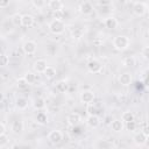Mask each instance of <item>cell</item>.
<instances>
[{
    "instance_id": "obj_15",
    "label": "cell",
    "mask_w": 149,
    "mask_h": 149,
    "mask_svg": "<svg viewBox=\"0 0 149 149\" xmlns=\"http://www.w3.org/2000/svg\"><path fill=\"white\" fill-rule=\"evenodd\" d=\"M125 128V123L122 122V120L120 119H114L112 122H111V129L115 133H120L122 132Z\"/></svg>"
},
{
    "instance_id": "obj_12",
    "label": "cell",
    "mask_w": 149,
    "mask_h": 149,
    "mask_svg": "<svg viewBox=\"0 0 149 149\" xmlns=\"http://www.w3.org/2000/svg\"><path fill=\"white\" fill-rule=\"evenodd\" d=\"M10 129H12V132H13L14 134H16V135L21 134V133L23 132V129H24V123H23V121H21V120H15V121H13V123H12V126H10Z\"/></svg>"
},
{
    "instance_id": "obj_32",
    "label": "cell",
    "mask_w": 149,
    "mask_h": 149,
    "mask_svg": "<svg viewBox=\"0 0 149 149\" xmlns=\"http://www.w3.org/2000/svg\"><path fill=\"white\" fill-rule=\"evenodd\" d=\"M16 86H17L19 88H26V87L28 86V84L26 83V80H24L23 77H22V78L17 79V81H16Z\"/></svg>"
},
{
    "instance_id": "obj_28",
    "label": "cell",
    "mask_w": 149,
    "mask_h": 149,
    "mask_svg": "<svg viewBox=\"0 0 149 149\" xmlns=\"http://www.w3.org/2000/svg\"><path fill=\"white\" fill-rule=\"evenodd\" d=\"M9 63V57L5 54H0V66H6Z\"/></svg>"
},
{
    "instance_id": "obj_25",
    "label": "cell",
    "mask_w": 149,
    "mask_h": 149,
    "mask_svg": "<svg viewBox=\"0 0 149 149\" xmlns=\"http://www.w3.org/2000/svg\"><path fill=\"white\" fill-rule=\"evenodd\" d=\"M33 106H34L35 109L41 111V109H43L45 107V100L43 98H36L34 100V102H33Z\"/></svg>"
},
{
    "instance_id": "obj_14",
    "label": "cell",
    "mask_w": 149,
    "mask_h": 149,
    "mask_svg": "<svg viewBox=\"0 0 149 149\" xmlns=\"http://www.w3.org/2000/svg\"><path fill=\"white\" fill-rule=\"evenodd\" d=\"M47 6H48V8L51 9L52 12H57V10L63 9L64 3H63L61 0H50L49 2H47Z\"/></svg>"
},
{
    "instance_id": "obj_16",
    "label": "cell",
    "mask_w": 149,
    "mask_h": 149,
    "mask_svg": "<svg viewBox=\"0 0 149 149\" xmlns=\"http://www.w3.org/2000/svg\"><path fill=\"white\" fill-rule=\"evenodd\" d=\"M92 10H93V5L90 1H84V2H81L79 5V12L83 13V14H85V15L90 14Z\"/></svg>"
},
{
    "instance_id": "obj_3",
    "label": "cell",
    "mask_w": 149,
    "mask_h": 149,
    "mask_svg": "<svg viewBox=\"0 0 149 149\" xmlns=\"http://www.w3.org/2000/svg\"><path fill=\"white\" fill-rule=\"evenodd\" d=\"M133 12L136 16H140V17L144 16L148 12V5L146 2H140V1L134 2L133 3Z\"/></svg>"
},
{
    "instance_id": "obj_37",
    "label": "cell",
    "mask_w": 149,
    "mask_h": 149,
    "mask_svg": "<svg viewBox=\"0 0 149 149\" xmlns=\"http://www.w3.org/2000/svg\"><path fill=\"white\" fill-rule=\"evenodd\" d=\"M6 134V126L3 123H0V135Z\"/></svg>"
},
{
    "instance_id": "obj_4",
    "label": "cell",
    "mask_w": 149,
    "mask_h": 149,
    "mask_svg": "<svg viewBox=\"0 0 149 149\" xmlns=\"http://www.w3.org/2000/svg\"><path fill=\"white\" fill-rule=\"evenodd\" d=\"M36 49H37V44L35 41H31V40L26 41L22 45V50L26 55H34L36 52Z\"/></svg>"
},
{
    "instance_id": "obj_24",
    "label": "cell",
    "mask_w": 149,
    "mask_h": 149,
    "mask_svg": "<svg viewBox=\"0 0 149 149\" xmlns=\"http://www.w3.org/2000/svg\"><path fill=\"white\" fill-rule=\"evenodd\" d=\"M43 74L45 76L47 79H52V78L56 77V69L52 68V66H49V65H48L47 69H45V71L43 72Z\"/></svg>"
},
{
    "instance_id": "obj_34",
    "label": "cell",
    "mask_w": 149,
    "mask_h": 149,
    "mask_svg": "<svg viewBox=\"0 0 149 149\" xmlns=\"http://www.w3.org/2000/svg\"><path fill=\"white\" fill-rule=\"evenodd\" d=\"M126 128H127V130H130V132L135 130V129H136V122H135V121L127 122V123H126Z\"/></svg>"
},
{
    "instance_id": "obj_9",
    "label": "cell",
    "mask_w": 149,
    "mask_h": 149,
    "mask_svg": "<svg viewBox=\"0 0 149 149\" xmlns=\"http://www.w3.org/2000/svg\"><path fill=\"white\" fill-rule=\"evenodd\" d=\"M147 140H148V135L144 134V133H142V132L136 133V134L134 135V137H133L134 143H135L136 146H139V147L144 146V144L147 143Z\"/></svg>"
},
{
    "instance_id": "obj_7",
    "label": "cell",
    "mask_w": 149,
    "mask_h": 149,
    "mask_svg": "<svg viewBox=\"0 0 149 149\" xmlns=\"http://www.w3.org/2000/svg\"><path fill=\"white\" fill-rule=\"evenodd\" d=\"M94 97H95V95H94V93H93L92 91H90V90H85V91H83V92L80 93V101H81L83 104L90 105V104L93 102Z\"/></svg>"
},
{
    "instance_id": "obj_40",
    "label": "cell",
    "mask_w": 149,
    "mask_h": 149,
    "mask_svg": "<svg viewBox=\"0 0 149 149\" xmlns=\"http://www.w3.org/2000/svg\"><path fill=\"white\" fill-rule=\"evenodd\" d=\"M2 100H3V94H2L1 92H0V102H1Z\"/></svg>"
},
{
    "instance_id": "obj_11",
    "label": "cell",
    "mask_w": 149,
    "mask_h": 149,
    "mask_svg": "<svg viewBox=\"0 0 149 149\" xmlns=\"http://www.w3.org/2000/svg\"><path fill=\"white\" fill-rule=\"evenodd\" d=\"M80 121H81V116H80L79 113H71V114H69L68 118H66L68 125H69V126H72V127L77 126Z\"/></svg>"
},
{
    "instance_id": "obj_26",
    "label": "cell",
    "mask_w": 149,
    "mask_h": 149,
    "mask_svg": "<svg viewBox=\"0 0 149 149\" xmlns=\"http://www.w3.org/2000/svg\"><path fill=\"white\" fill-rule=\"evenodd\" d=\"M123 65L125 66H133L135 65V57L134 56H127L123 58Z\"/></svg>"
},
{
    "instance_id": "obj_2",
    "label": "cell",
    "mask_w": 149,
    "mask_h": 149,
    "mask_svg": "<svg viewBox=\"0 0 149 149\" xmlns=\"http://www.w3.org/2000/svg\"><path fill=\"white\" fill-rule=\"evenodd\" d=\"M49 30L54 34V35H62L65 30V23L62 20H56L54 19L50 23H49Z\"/></svg>"
},
{
    "instance_id": "obj_10",
    "label": "cell",
    "mask_w": 149,
    "mask_h": 149,
    "mask_svg": "<svg viewBox=\"0 0 149 149\" xmlns=\"http://www.w3.org/2000/svg\"><path fill=\"white\" fill-rule=\"evenodd\" d=\"M35 23V19L30 14H23L21 15V26L24 28H30Z\"/></svg>"
},
{
    "instance_id": "obj_36",
    "label": "cell",
    "mask_w": 149,
    "mask_h": 149,
    "mask_svg": "<svg viewBox=\"0 0 149 149\" xmlns=\"http://www.w3.org/2000/svg\"><path fill=\"white\" fill-rule=\"evenodd\" d=\"M9 6V1L8 0H0V8H6Z\"/></svg>"
},
{
    "instance_id": "obj_20",
    "label": "cell",
    "mask_w": 149,
    "mask_h": 149,
    "mask_svg": "<svg viewBox=\"0 0 149 149\" xmlns=\"http://www.w3.org/2000/svg\"><path fill=\"white\" fill-rule=\"evenodd\" d=\"M23 79L26 80V83H27L28 85H33V84H35V83H36V80H37V76H36L34 72L28 71V72H26V73H24Z\"/></svg>"
},
{
    "instance_id": "obj_6",
    "label": "cell",
    "mask_w": 149,
    "mask_h": 149,
    "mask_svg": "<svg viewBox=\"0 0 149 149\" xmlns=\"http://www.w3.org/2000/svg\"><path fill=\"white\" fill-rule=\"evenodd\" d=\"M86 66H87V70H88L90 73H99V72H101V70H102L101 63H100L99 61H97V59L90 61Z\"/></svg>"
},
{
    "instance_id": "obj_39",
    "label": "cell",
    "mask_w": 149,
    "mask_h": 149,
    "mask_svg": "<svg viewBox=\"0 0 149 149\" xmlns=\"http://www.w3.org/2000/svg\"><path fill=\"white\" fill-rule=\"evenodd\" d=\"M93 43H94L95 45H100V44L104 43V41H102V40H99V38H95V40L93 41Z\"/></svg>"
},
{
    "instance_id": "obj_19",
    "label": "cell",
    "mask_w": 149,
    "mask_h": 149,
    "mask_svg": "<svg viewBox=\"0 0 149 149\" xmlns=\"http://www.w3.org/2000/svg\"><path fill=\"white\" fill-rule=\"evenodd\" d=\"M119 81H120L121 85L128 86V85L132 83V76H130V73H128V72L121 73V74L119 76Z\"/></svg>"
},
{
    "instance_id": "obj_8",
    "label": "cell",
    "mask_w": 149,
    "mask_h": 149,
    "mask_svg": "<svg viewBox=\"0 0 149 149\" xmlns=\"http://www.w3.org/2000/svg\"><path fill=\"white\" fill-rule=\"evenodd\" d=\"M47 66H48V64H47L45 59H37L33 64V69H34V71L36 73H43L45 71Z\"/></svg>"
},
{
    "instance_id": "obj_1",
    "label": "cell",
    "mask_w": 149,
    "mask_h": 149,
    "mask_svg": "<svg viewBox=\"0 0 149 149\" xmlns=\"http://www.w3.org/2000/svg\"><path fill=\"white\" fill-rule=\"evenodd\" d=\"M129 45H130V38H129L128 36L118 35V36H115L114 40H113V47H114L116 50L123 51V50L128 49Z\"/></svg>"
},
{
    "instance_id": "obj_17",
    "label": "cell",
    "mask_w": 149,
    "mask_h": 149,
    "mask_svg": "<svg viewBox=\"0 0 149 149\" xmlns=\"http://www.w3.org/2000/svg\"><path fill=\"white\" fill-rule=\"evenodd\" d=\"M104 23H105V27L108 28V29H116V28H118V24H119L118 20H116L114 16H108V17H106L105 21H104Z\"/></svg>"
},
{
    "instance_id": "obj_18",
    "label": "cell",
    "mask_w": 149,
    "mask_h": 149,
    "mask_svg": "<svg viewBox=\"0 0 149 149\" xmlns=\"http://www.w3.org/2000/svg\"><path fill=\"white\" fill-rule=\"evenodd\" d=\"M35 122L38 123V125H41V126L47 125V123L49 122V119H48L47 113H44V112H38V113L36 114V116H35Z\"/></svg>"
},
{
    "instance_id": "obj_22",
    "label": "cell",
    "mask_w": 149,
    "mask_h": 149,
    "mask_svg": "<svg viewBox=\"0 0 149 149\" xmlns=\"http://www.w3.org/2000/svg\"><path fill=\"white\" fill-rule=\"evenodd\" d=\"M135 116H134V113L132 111H126L122 113L121 115V120L123 123H127V122H130V121H134Z\"/></svg>"
},
{
    "instance_id": "obj_23",
    "label": "cell",
    "mask_w": 149,
    "mask_h": 149,
    "mask_svg": "<svg viewBox=\"0 0 149 149\" xmlns=\"http://www.w3.org/2000/svg\"><path fill=\"white\" fill-rule=\"evenodd\" d=\"M56 90L61 93H65L68 90H69V84L66 80H59L57 84H56Z\"/></svg>"
},
{
    "instance_id": "obj_30",
    "label": "cell",
    "mask_w": 149,
    "mask_h": 149,
    "mask_svg": "<svg viewBox=\"0 0 149 149\" xmlns=\"http://www.w3.org/2000/svg\"><path fill=\"white\" fill-rule=\"evenodd\" d=\"M64 15H65V13H64V9H61V10L54 12V19H56V20H62V21H63V19H64Z\"/></svg>"
},
{
    "instance_id": "obj_5",
    "label": "cell",
    "mask_w": 149,
    "mask_h": 149,
    "mask_svg": "<svg viewBox=\"0 0 149 149\" xmlns=\"http://www.w3.org/2000/svg\"><path fill=\"white\" fill-rule=\"evenodd\" d=\"M48 140L54 144H58L63 140V133L58 129H54L48 134Z\"/></svg>"
},
{
    "instance_id": "obj_35",
    "label": "cell",
    "mask_w": 149,
    "mask_h": 149,
    "mask_svg": "<svg viewBox=\"0 0 149 149\" xmlns=\"http://www.w3.org/2000/svg\"><path fill=\"white\" fill-rule=\"evenodd\" d=\"M87 111H91V112L88 113V115H92V114H95V112H97V108L90 104V105H88V107H87Z\"/></svg>"
},
{
    "instance_id": "obj_29",
    "label": "cell",
    "mask_w": 149,
    "mask_h": 149,
    "mask_svg": "<svg viewBox=\"0 0 149 149\" xmlns=\"http://www.w3.org/2000/svg\"><path fill=\"white\" fill-rule=\"evenodd\" d=\"M31 3H33V6H34L35 8H37V9H41L42 7L47 6V2L43 1V0H34Z\"/></svg>"
},
{
    "instance_id": "obj_21",
    "label": "cell",
    "mask_w": 149,
    "mask_h": 149,
    "mask_svg": "<svg viewBox=\"0 0 149 149\" xmlns=\"http://www.w3.org/2000/svg\"><path fill=\"white\" fill-rule=\"evenodd\" d=\"M15 105H16V107H17L19 109L23 111V109H26V108L28 107V99L24 98V97H19V98L16 99Z\"/></svg>"
},
{
    "instance_id": "obj_38",
    "label": "cell",
    "mask_w": 149,
    "mask_h": 149,
    "mask_svg": "<svg viewBox=\"0 0 149 149\" xmlns=\"http://www.w3.org/2000/svg\"><path fill=\"white\" fill-rule=\"evenodd\" d=\"M142 54H143V57L147 59V58H148V47H147V45L143 48V50H142Z\"/></svg>"
},
{
    "instance_id": "obj_13",
    "label": "cell",
    "mask_w": 149,
    "mask_h": 149,
    "mask_svg": "<svg viewBox=\"0 0 149 149\" xmlns=\"http://www.w3.org/2000/svg\"><path fill=\"white\" fill-rule=\"evenodd\" d=\"M86 123H87V126L91 127V128H97V127L100 125V118H99L97 114L88 115L87 119H86Z\"/></svg>"
},
{
    "instance_id": "obj_27",
    "label": "cell",
    "mask_w": 149,
    "mask_h": 149,
    "mask_svg": "<svg viewBox=\"0 0 149 149\" xmlns=\"http://www.w3.org/2000/svg\"><path fill=\"white\" fill-rule=\"evenodd\" d=\"M84 30L81 28H74V30H72V37L73 38H80L83 37Z\"/></svg>"
},
{
    "instance_id": "obj_33",
    "label": "cell",
    "mask_w": 149,
    "mask_h": 149,
    "mask_svg": "<svg viewBox=\"0 0 149 149\" xmlns=\"http://www.w3.org/2000/svg\"><path fill=\"white\" fill-rule=\"evenodd\" d=\"M8 136L6 135V134H3V135H0V147H5V146H7L8 144Z\"/></svg>"
},
{
    "instance_id": "obj_31",
    "label": "cell",
    "mask_w": 149,
    "mask_h": 149,
    "mask_svg": "<svg viewBox=\"0 0 149 149\" xmlns=\"http://www.w3.org/2000/svg\"><path fill=\"white\" fill-rule=\"evenodd\" d=\"M12 21H13L14 26H21V15H20V14H15V15H13Z\"/></svg>"
}]
</instances>
